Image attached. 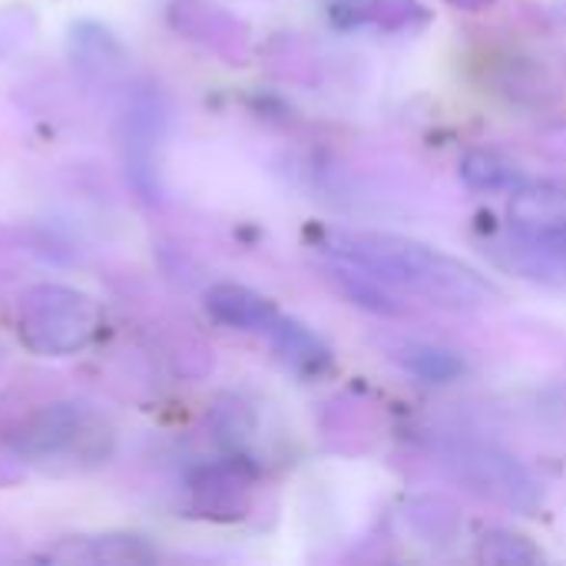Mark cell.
Listing matches in <instances>:
<instances>
[{"label":"cell","instance_id":"cell-7","mask_svg":"<svg viewBox=\"0 0 566 566\" xmlns=\"http://www.w3.org/2000/svg\"><path fill=\"white\" fill-rule=\"evenodd\" d=\"M272 338V345L279 348V355L298 371V375H322L332 368V352L298 322L279 315L272 322V328L265 332Z\"/></svg>","mask_w":566,"mask_h":566},{"label":"cell","instance_id":"cell-8","mask_svg":"<svg viewBox=\"0 0 566 566\" xmlns=\"http://www.w3.org/2000/svg\"><path fill=\"white\" fill-rule=\"evenodd\" d=\"M461 179L474 192H514L524 186V172L511 159L491 149H471L461 159Z\"/></svg>","mask_w":566,"mask_h":566},{"label":"cell","instance_id":"cell-9","mask_svg":"<svg viewBox=\"0 0 566 566\" xmlns=\"http://www.w3.org/2000/svg\"><path fill=\"white\" fill-rule=\"evenodd\" d=\"M395 358L421 381L428 385H448L458 381L464 375V361L441 345H428V342H408L395 352Z\"/></svg>","mask_w":566,"mask_h":566},{"label":"cell","instance_id":"cell-6","mask_svg":"<svg viewBox=\"0 0 566 566\" xmlns=\"http://www.w3.org/2000/svg\"><path fill=\"white\" fill-rule=\"evenodd\" d=\"M206 308L216 322L239 328V332H269L272 322L279 318V308L265 295L245 285H232V282L212 285L206 292Z\"/></svg>","mask_w":566,"mask_h":566},{"label":"cell","instance_id":"cell-2","mask_svg":"<svg viewBox=\"0 0 566 566\" xmlns=\"http://www.w3.org/2000/svg\"><path fill=\"white\" fill-rule=\"evenodd\" d=\"M116 444L113 424L90 405H46L13 434L17 454L46 474H76L99 468Z\"/></svg>","mask_w":566,"mask_h":566},{"label":"cell","instance_id":"cell-5","mask_svg":"<svg viewBox=\"0 0 566 566\" xmlns=\"http://www.w3.org/2000/svg\"><path fill=\"white\" fill-rule=\"evenodd\" d=\"M511 222L517 235L544 239L566 232V186L564 182H524L511 199Z\"/></svg>","mask_w":566,"mask_h":566},{"label":"cell","instance_id":"cell-1","mask_svg":"<svg viewBox=\"0 0 566 566\" xmlns=\"http://www.w3.org/2000/svg\"><path fill=\"white\" fill-rule=\"evenodd\" d=\"M325 252L371 272L388 289L421 295L444 308H484L501 298L497 285L478 269L418 239L388 232H325Z\"/></svg>","mask_w":566,"mask_h":566},{"label":"cell","instance_id":"cell-4","mask_svg":"<svg viewBox=\"0 0 566 566\" xmlns=\"http://www.w3.org/2000/svg\"><path fill=\"white\" fill-rule=\"evenodd\" d=\"M444 464L451 474L468 484V491L504 504L511 511L531 514L541 504V491L524 464H517L507 451L484 441H451L444 448Z\"/></svg>","mask_w":566,"mask_h":566},{"label":"cell","instance_id":"cell-3","mask_svg":"<svg viewBox=\"0 0 566 566\" xmlns=\"http://www.w3.org/2000/svg\"><path fill=\"white\" fill-rule=\"evenodd\" d=\"M20 342L33 355H73L86 348L99 328V308L90 295L66 285H33L17 308Z\"/></svg>","mask_w":566,"mask_h":566},{"label":"cell","instance_id":"cell-10","mask_svg":"<svg viewBox=\"0 0 566 566\" xmlns=\"http://www.w3.org/2000/svg\"><path fill=\"white\" fill-rule=\"evenodd\" d=\"M481 557L488 564H537L541 554L517 534H507V531H497V534H488L484 544H481Z\"/></svg>","mask_w":566,"mask_h":566}]
</instances>
